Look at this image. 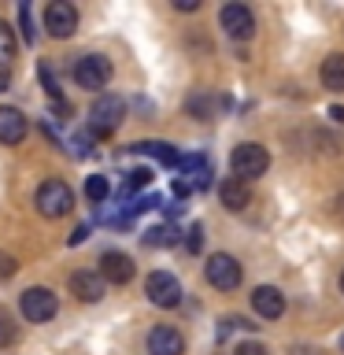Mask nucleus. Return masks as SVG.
<instances>
[{
  "label": "nucleus",
  "mask_w": 344,
  "mask_h": 355,
  "mask_svg": "<svg viewBox=\"0 0 344 355\" xmlns=\"http://www.w3.org/2000/svg\"><path fill=\"white\" fill-rule=\"evenodd\" d=\"M122 119H126V100L115 93H100L93 107H89V133L93 137H111L122 126Z\"/></svg>",
  "instance_id": "1"
},
{
  "label": "nucleus",
  "mask_w": 344,
  "mask_h": 355,
  "mask_svg": "<svg viewBox=\"0 0 344 355\" xmlns=\"http://www.w3.org/2000/svg\"><path fill=\"white\" fill-rule=\"evenodd\" d=\"M33 204H37V211L44 218H63V215H71V207H74V193L67 182H60V178H49V182L37 185Z\"/></svg>",
  "instance_id": "2"
},
{
  "label": "nucleus",
  "mask_w": 344,
  "mask_h": 355,
  "mask_svg": "<svg viewBox=\"0 0 344 355\" xmlns=\"http://www.w3.org/2000/svg\"><path fill=\"white\" fill-rule=\"evenodd\" d=\"M266 166H270V155H266V148L255 144V141L237 144V148L230 152V171H233V178H241V182L266 174Z\"/></svg>",
  "instance_id": "3"
},
{
  "label": "nucleus",
  "mask_w": 344,
  "mask_h": 355,
  "mask_svg": "<svg viewBox=\"0 0 344 355\" xmlns=\"http://www.w3.org/2000/svg\"><path fill=\"white\" fill-rule=\"evenodd\" d=\"M74 82L82 85V89H89V93H100L108 82H111V60H104V55H96V52H89V55H82V60L74 63Z\"/></svg>",
  "instance_id": "4"
},
{
  "label": "nucleus",
  "mask_w": 344,
  "mask_h": 355,
  "mask_svg": "<svg viewBox=\"0 0 344 355\" xmlns=\"http://www.w3.org/2000/svg\"><path fill=\"white\" fill-rule=\"evenodd\" d=\"M204 277H207V285L218 288V293H233V288L241 285V263L233 259V255L218 252V255H211V259H207Z\"/></svg>",
  "instance_id": "5"
},
{
  "label": "nucleus",
  "mask_w": 344,
  "mask_h": 355,
  "mask_svg": "<svg viewBox=\"0 0 344 355\" xmlns=\"http://www.w3.org/2000/svg\"><path fill=\"white\" fill-rule=\"evenodd\" d=\"M19 307H22V315H26V322H49V318H55V311H60V300H55L52 288L33 285L19 296Z\"/></svg>",
  "instance_id": "6"
},
{
  "label": "nucleus",
  "mask_w": 344,
  "mask_h": 355,
  "mask_svg": "<svg viewBox=\"0 0 344 355\" xmlns=\"http://www.w3.org/2000/svg\"><path fill=\"white\" fill-rule=\"evenodd\" d=\"M144 296H148L155 307H178V304H182V285H178L174 274L152 270L148 282H144Z\"/></svg>",
  "instance_id": "7"
},
{
  "label": "nucleus",
  "mask_w": 344,
  "mask_h": 355,
  "mask_svg": "<svg viewBox=\"0 0 344 355\" xmlns=\"http://www.w3.org/2000/svg\"><path fill=\"white\" fill-rule=\"evenodd\" d=\"M44 30H49L55 41L71 37L78 30V8L67 4V0H52V4L44 8Z\"/></svg>",
  "instance_id": "8"
},
{
  "label": "nucleus",
  "mask_w": 344,
  "mask_h": 355,
  "mask_svg": "<svg viewBox=\"0 0 344 355\" xmlns=\"http://www.w3.org/2000/svg\"><path fill=\"white\" fill-rule=\"evenodd\" d=\"M222 30H226L233 41H244L255 33V15L244 4H226L222 8Z\"/></svg>",
  "instance_id": "9"
},
{
  "label": "nucleus",
  "mask_w": 344,
  "mask_h": 355,
  "mask_svg": "<svg viewBox=\"0 0 344 355\" xmlns=\"http://www.w3.org/2000/svg\"><path fill=\"white\" fill-rule=\"evenodd\" d=\"M100 277H104L108 285H130L133 277V259L122 252H104L100 255Z\"/></svg>",
  "instance_id": "10"
},
{
  "label": "nucleus",
  "mask_w": 344,
  "mask_h": 355,
  "mask_svg": "<svg viewBox=\"0 0 344 355\" xmlns=\"http://www.w3.org/2000/svg\"><path fill=\"white\" fill-rule=\"evenodd\" d=\"M185 352V337L174 326H155L148 333V355H182Z\"/></svg>",
  "instance_id": "11"
},
{
  "label": "nucleus",
  "mask_w": 344,
  "mask_h": 355,
  "mask_svg": "<svg viewBox=\"0 0 344 355\" xmlns=\"http://www.w3.org/2000/svg\"><path fill=\"white\" fill-rule=\"evenodd\" d=\"M252 307H255V315H259V318H282V315H285V296H282V288L259 285V288L252 293Z\"/></svg>",
  "instance_id": "12"
},
{
  "label": "nucleus",
  "mask_w": 344,
  "mask_h": 355,
  "mask_svg": "<svg viewBox=\"0 0 344 355\" xmlns=\"http://www.w3.org/2000/svg\"><path fill=\"white\" fill-rule=\"evenodd\" d=\"M104 277L93 274V270H78L71 274V293L82 300V304H96V300H104Z\"/></svg>",
  "instance_id": "13"
},
{
  "label": "nucleus",
  "mask_w": 344,
  "mask_h": 355,
  "mask_svg": "<svg viewBox=\"0 0 344 355\" xmlns=\"http://www.w3.org/2000/svg\"><path fill=\"white\" fill-rule=\"evenodd\" d=\"M26 137V115L19 107H0V144H19Z\"/></svg>",
  "instance_id": "14"
},
{
  "label": "nucleus",
  "mask_w": 344,
  "mask_h": 355,
  "mask_svg": "<svg viewBox=\"0 0 344 355\" xmlns=\"http://www.w3.org/2000/svg\"><path fill=\"white\" fill-rule=\"evenodd\" d=\"M248 182H241V178H222L218 182V200H222V207H230V211H244L248 207Z\"/></svg>",
  "instance_id": "15"
},
{
  "label": "nucleus",
  "mask_w": 344,
  "mask_h": 355,
  "mask_svg": "<svg viewBox=\"0 0 344 355\" xmlns=\"http://www.w3.org/2000/svg\"><path fill=\"white\" fill-rule=\"evenodd\" d=\"M318 78H322V85H326V89H333V93H341V89H344V52H333V55H326V60H322V71H318Z\"/></svg>",
  "instance_id": "16"
},
{
  "label": "nucleus",
  "mask_w": 344,
  "mask_h": 355,
  "mask_svg": "<svg viewBox=\"0 0 344 355\" xmlns=\"http://www.w3.org/2000/svg\"><path fill=\"white\" fill-rule=\"evenodd\" d=\"M130 152H144V155H155L160 163H166V166H178L182 163V155L174 152V144H166V141H137Z\"/></svg>",
  "instance_id": "17"
},
{
  "label": "nucleus",
  "mask_w": 344,
  "mask_h": 355,
  "mask_svg": "<svg viewBox=\"0 0 344 355\" xmlns=\"http://www.w3.org/2000/svg\"><path fill=\"white\" fill-rule=\"evenodd\" d=\"M174 241H178L174 226H152L148 233H144V244H148V248H171Z\"/></svg>",
  "instance_id": "18"
},
{
  "label": "nucleus",
  "mask_w": 344,
  "mask_h": 355,
  "mask_svg": "<svg viewBox=\"0 0 344 355\" xmlns=\"http://www.w3.org/2000/svg\"><path fill=\"white\" fill-rule=\"evenodd\" d=\"M111 193V185H108V178L104 174H93V178H85V196L93 200V204H104Z\"/></svg>",
  "instance_id": "19"
},
{
  "label": "nucleus",
  "mask_w": 344,
  "mask_h": 355,
  "mask_svg": "<svg viewBox=\"0 0 344 355\" xmlns=\"http://www.w3.org/2000/svg\"><path fill=\"white\" fill-rule=\"evenodd\" d=\"M0 60H15V30L0 19Z\"/></svg>",
  "instance_id": "20"
},
{
  "label": "nucleus",
  "mask_w": 344,
  "mask_h": 355,
  "mask_svg": "<svg viewBox=\"0 0 344 355\" xmlns=\"http://www.w3.org/2000/svg\"><path fill=\"white\" fill-rule=\"evenodd\" d=\"M11 340H15V318H11V311L0 307V348H8Z\"/></svg>",
  "instance_id": "21"
},
{
  "label": "nucleus",
  "mask_w": 344,
  "mask_h": 355,
  "mask_svg": "<svg viewBox=\"0 0 344 355\" xmlns=\"http://www.w3.org/2000/svg\"><path fill=\"white\" fill-rule=\"evenodd\" d=\"M148 182H152V171H133L126 178V185H122V193H137V189H144Z\"/></svg>",
  "instance_id": "22"
},
{
  "label": "nucleus",
  "mask_w": 344,
  "mask_h": 355,
  "mask_svg": "<svg viewBox=\"0 0 344 355\" xmlns=\"http://www.w3.org/2000/svg\"><path fill=\"white\" fill-rule=\"evenodd\" d=\"M19 26H22V41L33 44V22H30V4H19Z\"/></svg>",
  "instance_id": "23"
},
{
  "label": "nucleus",
  "mask_w": 344,
  "mask_h": 355,
  "mask_svg": "<svg viewBox=\"0 0 344 355\" xmlns=\"http://www.w3.org/2000/svg\"><path fill=\"white\" fill-rule=\"evenodd\" d=\"M185 248H189V252H200V248H204V226H200V222L185 233Z\"/></svg>",
  "instance_id": "24"
},
{
  "label": "nucleus",
  "mask_w": 344,
  "mask_h": 355,
  "mask_svg": "<svg viewBox=\"0 0 344 355\" xmlns=\"http://www.w3.org/2000/svg\"><path fill=\"white\" fill-rule=\"evenodd\" d=\"M233 355H270V352H266L259 340H244V344H237V352H233Z\"/></svg>",
  "instance_id": "25"
},
{
  "label": "nucleus",
  "mask_w": 344,
  "mask_h": 355,
  "mask_svg": "<svg viewBox=\"0 0 344 355\" xmlns=\"http://www.w3.org/2000/svg\"><path fill=\"white\" fill-rule=\"evenodd\" d=\"M15 270H19V266H15V259H11L8 252H0V282H8V277L15 274Z\"/></svg>",
  "instance_id": "26"
},
{
  "label": "nucleus",
  "mask_w": 344,
  "mask_h": 355,
  "mask_svg": "<svg viewBox=\"0 0 344 355\" xmlns=\"http://www.w3.org/2000/svg\"><path fill=\"white\" fill-rule=\"evenodd\" d=\"M71 144H74V155H82V159H85L89 152H93V148H89V133H82V137H74Z\"/></svg>",
  "instance_id": "27"
},
{
  "label": "nucleus",
  "mask_w": 344,
  "mask_h": 355,
  "mask_svg": "<svg viewBox=\"0 0 344 355\" xmlns=\"http://www.w3.org/2000/svg\"><path fill=\"white\" fill-rule=\"evenodd\" d=\"M85 237H89V226H78V230H74V233H71V237H67V241H71V244H82Z\"/></svg>",
  "instance_id": "28"
},
{
  "label": "nucleus",
  "mask_w": 344,
  "mask_h": 355,
  "mask_svg": "<svg viewBox=\"0 0 344 355\" xmlns=\"http://www.w3.org/2000/svg\"><path fill=\"white\" fill-rule=\"evenodd\" d=\"M174 8H178V11H196L200 0H174Z\"/></svg>",
  "instance_id": "29"
},
{
  "label": "nucleus",
  "mask_w": 344,
  "mask_h": 355,
  "mask_svg": "<svg viewBox=\"0 0 344 355\" xmlns=\"http://www.w3.org/2000/svg\"><path fill=\"white\" fill-rule=\"evenodd\" d=\"M4 89H8V71L0 67V93H4Z\"/></svg>",
  "instance_id": "30"
},
{
  "label": "nucleus",
  "mask_w": 344,
  "mask_h": 355,
  "mask_svg": "<svg viewBox=\"0 0 344 355\" xmlns=\"http://www.w3.org/2000/svg\"><path fill=\"white\" fill-rule=\"evenodd\" d=\"M341 288H344V274H341Z\"/></svg>",
  "instance_id": "31"
},
{
  "label": "nucleus",
  "mask_w": 344,
  "mask_h": 355,
  "mask_svg": "<svg viewBox=\"0 0 344 355\" xmlns=\"http://www.w3.org/2000/svg\"><path fill=\"white\" fill-rule=\"evenodd\" d=\"M341 352H344V337H341Z\"/></svg>",
  "instance_id": "32"
}]
</instances>
